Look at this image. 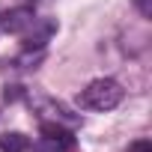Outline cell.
<instances>
[{"mask_svg": "<svg viewBox=\"0 0 152 152\" xmlns=\"http://www.w3.org/2000/svg\"><path fill=\"white\" fill-rule=\"evenodd\" d=\"M42 137H51V140H57L60 146H63V152H69V149H75V134L63 125V122H42Z\"/></svg>", "mask_w": 152, "mask_h": 152, "instance_id": "5", "label": "cell"}, {"mask_svg": "<svg viewBox=\"0 0 152 152\" xmlns=\"http://www.w3.org/2000/svg\"><path fill=\"white\" fill-rule=\"evenodd\" d=\"M128 149H131V152H152V146H149V140H137V143H131Z\"/></svg>", "mask_w": 152, "mask_h": 152, "instance_id": "8", "label": "cell"}, {"mask_svg": "<svg viewBox=\"0 0 152 152\" xmlns=\"http://www.w3.org/2000/svg\"><path fill=\"white\" fill-rule=\"evenodd\" d=\"M54 30H57V24H54V21H48V18H36V21H33V27L24 33V48H27V51H33V48H36V51H42V48L48 45V39L54 36Z\"/></svg>", "mask_w": 152, "mask_h": 152, "instance_id": "3", "label": "cell"}, {"mask_svg": "<svg viewBox=\"0 0 152 152\" xmlns=\"http://www.w3.org/2000/svg\"><path fill=\"white\" fill-rule=\"evenodd\" d=\"M119 102H122V87L110 78H99L87 90H81V107L87 110H113Z\"/></svg>", "mask_w": 152, "mask_h": 152, "instance_id": "1", "label": "cell"}, {"mask_svg": "<svg viewBox=\"0 0 152 152\" xmlns=\"http://www.w3.org/2000/svg\"><path fill=\"white\" fill-rule=\"evenodd\" d=\"M36 21V12L33 6H18V9H6L3 15H0V27H3L6 33L12 36H24Z\"/></svg>", "mask_w": 152, "mask_h": 152, "instance_id": "2", "label": "cell"}, {"mask_svg": "<svg viewBox=\"0 0 152 152\" xmlns=\"http://www.w3.org/2000/svg\"><path fill=\"white\" fill-rule=\"evenodd\" d=\"M30 152H63V146H60L57 140H51V137H39Z\"/></svg>", "mask_w": 152, "mask_h": 152, "instance_id": "7", "label": "cell"}, {"mask_svg": "<svg viewBox=\"0 0 152 152\" xmlns=\"http://www.w3.org/2000/svg\"><path fill=\"white\" fill-rule=\"evenodd\" d=\"M30 3H36V0H30Z\"/></svg>", "mask_w": 152, "mask_h": 152, "instance_id": "9", "label": "cell"}, {"mask_svg": "<svg viewBox=\"0 0 152 152\" xmlns=\"http://www.w3.org/2000/svg\"><path fill=\"white\" fill-rule=\"evenodd\" d=\"M27 137L21 131H6L3 137H0V149L3 152H27Z\"/></svg>", "mask_w": 152, "mask_h": 152, "instance_id": "6", "label": "cell"}, {"mask_svg": "<svg viewBox=\"0 0 152 152\" xmlns=\"http://www.w3.org/2000/svg\"><path fill=\"white\" fill-rule=\"evenodd\" d=\"M33 104L42 113H51V122H63V125H75V122H78V116H75L66 104L54 102V99H33Z\"/></svg>", "mask_w": 152, "mask_h": 152, "instance_id": "4", "label": "cell"}]
</instances>
